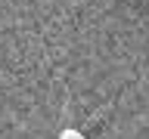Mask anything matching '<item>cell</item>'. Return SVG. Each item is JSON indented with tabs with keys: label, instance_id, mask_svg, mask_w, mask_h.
<instances>
[{
	"label": "cell",
	"instance_id": "1",
	"mask_svg": "<svg viewBox=\"0 0 149 139\" xmlns=\"http://www.w3.org/2000/svg\"><path fill=\"white\" fill-rule=\"evenodd\" d=\"M59 139H84V133H81V130H62Z\"/></svg>",
	"mask_w": 149,
	"mask_h": 139
}]
</instances>
